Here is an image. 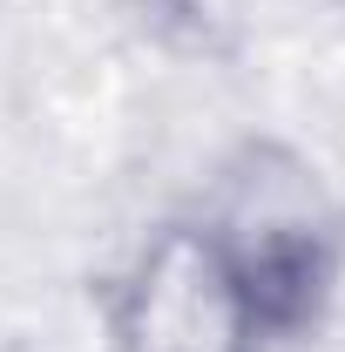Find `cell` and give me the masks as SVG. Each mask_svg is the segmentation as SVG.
Segmentation results:
<instances>
[{"label": "cell", "mask_w": 345, "mask_h": 352, "mask_svg": "<svg viewBox=\"0 0 345 352\" xmlns=\"http://www.w3.org/2000/svg\"><path fill=\"white\" fill-rule=\"evenodd\" d=\"M109 352H271L258 298L197 217H170L135 237L102 305Z\"/></svg>", "instance_id": "2"}, {"label": "cell", "mask_w": 345, "mask_h": 352, "mask_svg": "<svg viewBox=\"0 0 345 352\" xmlns=\"http://www.w3.org/2000/svg\"><path fill=\"white\" fill-rule=\"evenodd\" d=\"M197 223L216 237V251L258 298L271 339L311 332L345 278V217L311 156L251 135L210 170V190L197 204Z\"/></svg>", "instance_id": "1"}]
</instances>
